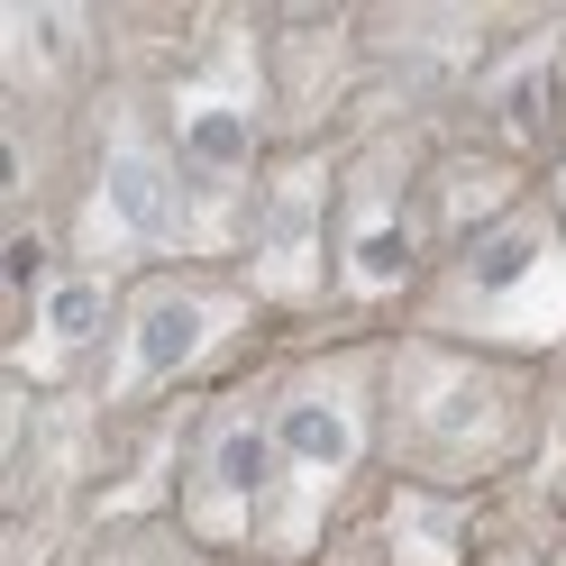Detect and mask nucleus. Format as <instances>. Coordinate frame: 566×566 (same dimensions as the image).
I'll return each instance as SVG.
<instances>
[{
	"mask_svg": "<svg viewBox=\"0 0 566 566\" xmlns=\"http://www.w3.org/2000/svg\"><path fill=\"white\" fill-rule=\"evenodd\" d=\"M384 484V338L302 329L274 347V512L265 566H321L347 512Z\"/></svg>",
	"mask_w": 566,
	"mask_h": 566,
	"instance_id": "1",
	"label": "nucleus"
},
{
	"mask_svg": "<svg viewBox=\"0 0 566 566\" xmlns=\"http://www.w3.org/2000/svg\"><path fill=\"white\" fill-rule=\"evenodd\" d=\"M539 448V366L384 329V475L439 493H512Z\"/></svg>",
	"mask_w": 566,
	"mask_h": 566,
	"instance_id": "2",
	"label": "nucleus"
},
{
	"mask_svg": "<svg viewBox=\"0 0 566 566\" xmlns=\"http://www.w3.org/2000/svg\"><path fill=\"white\" fill-rule=\"evenodd\" d=\"M165 111V147L184 174V220H192V256L229 265L247 201H256L265 165H274V92H265V10H210L201 46L156 83Z\"/></svg>",
	"mask_w": 566,
	"mask_h": 566,
	"instance_id": "3",
	"label": "nucleus"
},
{
	"mask_svg": "<svg viewBox=\"0 0 566 566\" xmlns=\"http://www.w3.org/2000/svg\"><path fill=\"white\" fill-rule=\"evenodd\" d=\"M283 347L274 311L238 283V265H147L128 274V302H119V329H111V357L92 375V402L101 411H165V402H201L238 384L247 366H265Z\"/></svg>",
	"mask_w": 566,
	"mask_h": 566,
	"instance_id": "4",
	"label": "nucleus"
},
{
	"mask_svg": "<svg viewBox=\"0 0 566 566\" xmlns=\"http://www.w3.org/2000/svg\"><path fill=\"white\" fill-rule=\"evenodd\" d=\"M402 329L484 347V357H512V366L566 357V220L548 210V192H530L467 247H448Z\"/></svg>",
	"mask_w": 566,
	"mask_h": 566,
	"instance_id": "5",
	"label": "nucleus"
},
{
	"mask_svg": "<svg viewBox=\"0 0 566 566\" xmlns=\"http://www.w3.org/2000/svg\"><path fill=\"white\" fill-rule=\"evenodd\" d=\"M430 156H439V119L411 128H366L338 147V321L347 329H402L439 247V210H430Z\"/></svg>",
	"mask_w": 566,
	"mask_h": 566,
	"instance_id": "6",
	"label": "nucleus"
},
{
	"mask_svg": "<svg viewBox=\"0 0 566 566\" xmlns=\"http://www.w3.org/2000/svg\"><path fill=\"white\" fill-rule=\"evenodd\" d=\"M64 256H83L101 274H147V265H184L192 256V220H184V174L165 147V111L156 83H111L83 119V165L64 192Z\"/></svg>",
	"mask_w": 566,
	"mask_h": 566,
	"instance_id": "7",
	"label": "nucleus"
},
{
	"mask_svg": "<svg viewBox=\"0 0 566 566\" xmlns=\"http://www.w3.org/2000/svg\"><path fill=\"white\" fill-rule=\"evenodd\" d=\"M229 265L283 338L338 321V147H274Z\"/></svg>",
	"mask_w": 566,
	"mask_h": 566,
	"instance_id": "8",
	"label": "nucleus"
},
{
	"mask_svg": "<svg viewBox=\"0 0 566 566\" xmlns=\"http://www.w3.org/2000/svg\"><path fill=\"white\" fill-rule=\"evenodd\" d=\"M265 512H274V357L220 384V394H201L192 448H184V493H174V521L229 566L265 548Z\"/></svg>",
	"mask_w": 566,
	"mask_h": 566,
	"instance_id": "9",
	"label": "nucleus"
},
{
	"mask_svg": "<svg viewBox=\"0 0 566 566\" xmlns=\"http://www.w3.org/2000/svg\"><path fill=\"white\" fill-rule=\"evenodd\" d=\"M128 283L101 274L83 256H55L28 293L0 302V375L28 384V394H92L101 357H111Z\"/></svg>",
	"mask_w": 566,
	"mask_h": 566,
	"instance_id": "10",
	"label": "nucleus"
},
{
	"mask_svg": "<svg viewBox=\"0 0 566 566\" xmlns=\"http://www.w3.org/2000/svg\"><path fill=\"white\" fill-rule=\"evenodd\" d=\"M265 92H274V147H338L366 101V19L265 10Z\"/></svg>",
	"mask_w": 566,
	"mask_h": 566,
	"instance_id": "11",
	"label": "nucleus"
},
{
	"mask_svg": "<svg viewBox=\"0 0 566 566\" xmlns=\"http://www.w3.org/2000/svg\"><path fill=\"white\" fill-rule=\"evenodd\" d=\"M111 92V10L101 0H0V111L83 119Z\"/></svg>",
	"mask_w": 566,
	"mask_h": 566,
	"instance_id": "12",
	"label": "nucleus"
},
{
	"mask_svg": "<svg viewBox=\"0 0 566 566\" xmlns=\"http://www.w3.org/2000/svg\"><path fill=\"white\" fill-rule=\"evenodd\" d=\"M493 548V503L484 493H439V484H402L384 475L347 530L329 539L321 566H484Z\"/></svg>",
	"mask_w": 566,
	"mask_h": 566,
	"instance_id": "13",
	"label": "nucleus"
},
{
	"mask_svg": "<svg viewBox=\"0 0 566 566\" xmlns=\"http://www.w3.org/2000/svg\"><path fill=\"white\" fill-rule=\"evenodd\" d=\"M530 192H539V174H530L521 156L484 147V137H457L439 119V156H430V210H439V247H467L475 229H493L503 210H521Z\"/></svg>",
	"mask_w": 566,
	"mask_h": 566,
	"instance_id": "14",
	"label": "nucleus"
},
{
	"mask_svg": "<svg viewBox=\"0 0 566 566\" xmlns=\"http://www.w3.org/2000/svg\"><path fill=\"white\" fill-rule=\"evenodd\" d=\"M64 566H229V557H210L184 521H128V530H92V539L64 557Z\"/></svg>",
	"mask_w": 566,
	"mask_h": 566,
	"instance_id": "15",
	"label": "nucleus"
},
{
	"mask_svg": "<svg viewBox=\"0 0 566 566\" xmlns=\"http://www.w3.org/2000/svg\"><path fill=\"white\" fill-rule=\"evenodd\" d=\"M484 566H557V557H548L539 539H493V548H484Z\"/></svg>",
	"mask_w": 566,
	"mask_h": 566,
	"instance_id": "16",
	"label": "nucleus"
},
{
	"mask_svg": "<svg viewBox=\"0 0 566 566\" xmlns=\"http://www.w3.org/2000/svg\"><path fill=\"white\" fill-rule=\"evenodd\" d=\"M539 192H548V210L566 220V119H557V147H548V174H539Z\"/></svg>",
	"mask_w": 566,
	"mask_h": 566,
	"instance_id": "17",
	"label": "nucleus"
},
{
	"mask_svg": "<svg viewBox=\"0 0 566 566\" xmlns=\"http://www.w3.org/2000/svg\"><path fill=\"white\" fill-rule=\"evenodd\" d=\"M548 557H557V566H566V530H557V539H548Z\"/></svg>",
	"mask_w": 566,
	"mask_h": 566,
	"instance_id": "18",
	"label": "nucleus"
}]
</instances>
